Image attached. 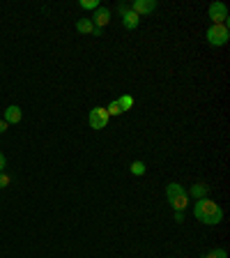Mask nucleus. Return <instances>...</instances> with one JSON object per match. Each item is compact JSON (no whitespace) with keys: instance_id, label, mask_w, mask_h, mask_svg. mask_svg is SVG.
Returning a JSON list of instances; mask_svg holds the SVG:
<instances>
[{"instance_id":"obj_1","label":"nucleus","mask_w":230,"mask_h":258,"mask_svg":"<svg viewBox=\"0 0 230 258\" xmlns=\"http://www.w3.org/2000/svg\"><path fill=\"white\" fill-rule=\"evenodd\" d=\"M194 214L198 222L207 224V226H216L223 222V210L221 205L212 201V198H198L194 205Z\"/></svg>"},{"instance_id":"obj_2","label":"nucleus","mask_w":230,"mask_h":258,"mask_svg":"<svg viewBox=\"0 0 230 258\" xmlns=\"http://www.w3.org/2000/svg\"><path fill=\"white\" fill-rule=\"evenodd\" d=\"M205 37H207V44H210V46H223L230 39L228 26H223V23L210 26V30L205 33Z\"/></svg>"},{"instance_id":"obj_3","label":"nucleus","mask_w":230,"mask_h":258,"mask_svg":"<svg viewBox=\"0 0 230 258\" xmlns=\"http://www.w3.org/2000/svg\"><path fill=\"white\" fill-rule=\"evenodd\" d=\"M88 125L92 127V129H104V127L108 125V113L104 106H95L92 111H90L88 116Z\"/></svg>"},{"instance_id":"obj_4","label":"nucleus","mask_w":230,"mask_h":258,"mask_svg":"<svg viewBox=\"0 0 230 258\" xmlns=\"http://www.w3.org/2000/svg\"><path fill=\"white\" fill-rule=\"evenodd\" d=\"M207 12H210V18H212V26H216V23L228 26V7L223 2H212Z\"/></svg>"},{"instance_id":"obj_5","label":"nucleus","mask_w":230,"mask_h":258,"mask_svg":"<svg viewBox=\"0 0 230 258\" xmlns=\"http://www.w3.org/2000/svg\"><path fill=\"white\" fill-rule=\"evenodd\" d=\"M131 12H136L138 17H145V14H152L157 9V0H133L131 5Z\"/></svg>"},{"instance_id":"obj_6","label":"nucleus","mask_w":230,"mask_h":258,"mask_svg":"<svg viewBox=\"0 0 230 258\" xmlns=\"http://www.w3.org/2000/svg\"><path fill=\"white\" fill-rule=\"evenodd\" d=\"M21 118H23L21 108H18L16 104H12V106L5 108V116H2V120H5L7 125H16V122H21Z\"/></svg>"},{"instance_id":"obj_7","label":"nucleus","mask_w":230,"mask_h":258,"mask_svg":"<svg viewBox=\"0 0 230 258\" xmlns=\"http://www.w3.org/2000/svg\"><path fill=\"white\" fill-rule=\"evenodd\" d=\"M90 21L95 23V28H99V30H101L104 26H108V21H111V12H108L106 7H99L97 12H95V17L90 18Z\"/></svg>"},{"instance_id":"obj_8","label":"nucleus","mask_w":230,"mask_h":258,"mask_svg":"<svg viewBox=\"0 0 230 258\" xmlns=\"http://www.w3.org/2000/svg\"><path fill=\"white\" fill-rule=\"evenodd\" d=\"M138 23H141V17H138L136 12L129 9V12H124V14H122V26L127 28V30H136Z\"/></svg>"},{"instance_id":"obj_9","label":"nucleus","mask_w":230,"mask_h":258,"mask_svg":"<svg viewBox=\"0 0 230 258\" xmlns=\"http://www.w3.org/2000/svg\"><path fill=\"white\" fill-rule=\"evenodd\" d=\"M207 191H210V187L205 185V182H196V185H191V189L186 191V196H191V198H207Z\"/></svg>"},{"instance_id":"obj_10","label":"nucleus","mask_w":230,"mask_h":258,"mask_svg":"<svg viewBox=\"0 0 230 258\" xmlns=\"http://www.w3.org/2000/svg\"><path fill=\"white\" fill-rule=\"evenodd\" d=\"M168 203L175 207V210H180V212H184V207L189 205V196H186V191L184 194H177V196H170L168 198Z\"/></svg>"},{"instance_id":"obj_11","label":"nucleus","mask_w":230,"mask_h":258,"mask_svg":"<svg viewBox=\"0 0 230 258\" xmlns=\"http://www.w3.org/2000/svg\"><path fill=\"white\" fill-rule=\"evenodd\" d=\"M76 30H79L81 35H92L95 33V23L90 18H79L76 21Z\"/></svg>"},{"instance_id":"obj_12","label":"nucleus","mask_w":230,"mask_h":258,"mask_svg":"<svg viewBox=\"0 0 230 258\" xmlns=\"http://www.w3.org/2000/svg\"><path fill=\"white\" fill-rule=\"evenodd\" d=\"M117 104H120V108H122V113L124 111H131L133 108V97L131 95H122V97L117 99Z\"/></svg>"},{"instance_id":"obj_13","label":"nucleus","mask_w":230,"mask_h":258,"mask_svg":"<svg viewBox=\"0 0 230 258\" xmlns=\"http://www.w3.org/2000/svg\"><path fill=\"white\" fill-rule=\"evenodd\" d=\"M177 194H184V187H182V185H177V182H168V187H166V198L177 196Z\"/></svg>"},{"instance_id":"obj_14","label":"nucleus","mask_w":230,"mask_h":258,"mask_svg":"<svg viewBox=\"0 0 230 258\" xmlns=\"http://www.w3.org/2000/svg\"><path fill=\"white\" fill-rule=\"evenodd\" d=\"M129 171H131V175H138V178H141V175H145V164H143L141 159H138V161H131Z\"/></svg>"},{"instance_id":"obj_15","label":"nucleus","mask_w":230,"mask_h":258,"mask_svg":"<svg viewBox=\"0 0 230 258\" xmlns=\"http://www.w3.org/2000/svg\"><path fill=\"white\" fill-rule=\"evenodd\" d=\"M106 113H108V118L111 116H122V108H120V104H117V99H113V102L108 104Z\"/></svg>"},{"instance_id":"obj_16","label":"nucleus","mask_w":230,"mask_h":258,"mask_svg":"<svg viewBox=\"0 0 230 258\" xmlns=\"http://www.w3.org/2000/svg\"><path fill=\"white\" fill-rule=\"evenodd\" d=\"M203 258H228V251L226 249H212V251H207Z\"/></svg>"},{"instance_id":"obj_17","label":"nucleus","mask_w":230,"mask_h":258,"mask_svg":"<svg viewBox=\"0 0 230 258\" xmlns=\"http://www.w3.org/2000/svg\"><path fill=\"white\" fill-rule=\"evenodd\" d=\"M79 7L81 9H99V0H81Z\"/></svg>"},{"instance_id":"obj_18","label":"nucleus","mask_w":230,"mask_h":258,"mask_svg":"<svg viewBox=\"0 0 230 258\" xmlns=\"http://www.w3.org/2000/svg\"><path fill=\"white\" fill-rule=\"evenodd\" d=\"M9 182H12V178H9L5 171H0V189H5V187H9Z\"/></svg>"},{"instance_id":"obj_19","label":"nucleus","mask_w":230,"mask_h":258,"mask_svg":"<svg viewBox=\"0 0 230 258\" xmlns=\"http://www.w3.org/2000/svg\"><path fill=\"white\" fill-rule=\"evenodd\" d=\"M129 9H131V7H129V5H117V14L122 17L124 12H129Z\"/></svg>"},{"instance_id":"obj_20","label":"nucleus","mask_w":230,"mask_h":258,"mask_svg":"<svg viewBox=\"0 0 230 258\" xmlns=\"http://www.w3.org/2000/svg\"><path fill=\"white\" fill-rule=\"evenodd\" d=\"M175 222H184V212H180V210H175Z\"/></svg>"},{"instance_id":"obj_21","label":"nucleus","mask_w":230,"mask_h":258,"mask_svg":"<svg viewBox=\"0 0 230 258\" xmlns=\"http://www.w3.org/2000/svg\"><path fill=\"white\" fill-rule=\"evenodd\" d=\"M5 166H7V159H5V155L0 152V171H5Z\"/></svg>"},{"instance_id":"obj_22","label":"nucleus","mask_w":230,"mask_h":258,"mask_svg":"<svg viewBox=\"0 0 230 258\" xmlns=\"http://www.w3.org/2000/svg\"><path fill=\"white\" fill-rule=\"evenodd\" d=\"M7 122H5V120H0V134H5V132H7Z\"/></svg>"}]
</instances>
